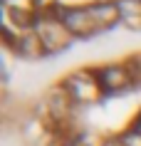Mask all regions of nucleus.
<instances>
[{
	"mask_svg": "<svg viewBox=\"0 0 141 146\" xmlns=\"http://www.w3.org/2000/svg\"><path fill=\"white\" fill-rule=\"evenodd\" d=\"M37 35H40V40H42V45L50 47V50H55V47L70 42V30H67V27H60V25H52V23L37 25Z\"/></svg>",
	"mask_w": 141,
	"mask_h": 146,
	"instance_id": "1",
	"label": "nucleus"
},
{
	"mask_svg": "<svg viewBox=\"0 0 141 146\" xmlns=\"http://www.w3.org/2000/svg\"><path fill=\"white\" fill-rule=\"evenodd\" d=\"M67 84H72L70 92L74 94L79 102H92V99H97V94H99L97 84H94V82H89V79H87V74H74Z\"/></svg>",
	"mask_w": 141,
	"mask_h": 146,
	"instance_id": "2",
	"label": "nucleus"
},
{
	"mask_svg": "<svg viewBox=\"0 0 141 146\" xmlns=\"http://www.w3.org/2000/svg\"><path fill=\"white\" fill-rule=\"evenodd\" d=\"M87 13H89V20H92L97 27H107V25L117 23L119 17H121L117 3H114V5H94V8H87Z\"/></svg>",
	"mask_w": 141,
	"mask_h": 146,
	"instance_id": "3",
	"label": "nucleus"
},
{
	"mask_svg": "<svg viewBox=\"0 0 141 146\" xmlns=\"http://www.w3.org/2000/svg\"><path fill=\"white\" fill-rule=\"evenodd\" d=\"M117 8H119V15H121L124 23H131V20L141 17V0H119Z\"/></svg>",
	"mask_w": 141,
	"mask_h": 146,
	"instance_id": "4",
	"label": "nucleus"
},
{
	"mask_svg": "<svg viewBox=\"0 0 141 146\" xmlns=\"http://www.w3.org/2000/svg\"><path fill=\"white\" fill-rule=\"evenodd\" d=\"M102 79L104 82H107V87H111V89H114V87H119V84H124V72H121V69L119 67H107L102 72Z\"/></svg>",
	"mask_w": 141,
	"mask_h": 146,
	"instance_id": "5",
	"label": "nucleus"
}]
</instances>
